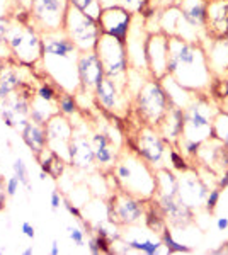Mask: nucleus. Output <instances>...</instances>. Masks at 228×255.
Masks as SVG:
<instances>
[{"instance_id":"obj_1","label":"nucleus","mask_w":228,"mask_h":255,"mask_svg":"<svg viewBox=\"0 0 228 255\" xmlns=\"http://www.w3.org/2000/svg\"><path fill=\"white\" fill-rule=\"evenodd\" d=\"M43 56L38 67H43L44 79L51 80L61 92L75 94L80 89L77 72L78 49L65 31L41 32Z\"/></svg>"},{"instance_id":"obj_2","label":"nucleus","mask_w":228,"mask_h":255,"mask_svg":"<svg viewBox=\"0 0 228 255\" xmlns=\"http://www.w3.org/2000/svg\"><path fill=\"white\" fill-rule=\"evenodd\" d=\"M111 174L114 177L118 191L128 192L145 203H150L155 196V168H152L143 158H140L133 150L119 155Z\"/></svg>"},{"instance_id":"obj_3","label":"nucleus","mask_w":228,"mask_h":255,"mask_svg":"<svg viewBox=\"0 0 228 255\" xmlns=\"http://www.w3.org/2000/svg\"><path fill=\"white\" fill-rule=\"evenodd\" d=\"M167 75L177 77L182 87H196L198 79L206 77V67L201 53L181 38L169 39Z\"/></svg>"},{"instance_id":"obj_4","label":"nucleus","mask_w":228,"mask_h":255,"mask_svg":"<svg viewBox=\"0 0 228 255\" xmlns=\"http://www.w3.org/2000/svg\"><path fill=\"white\" fill-rule=\"evenodd\" d=\"M5 43L10 58L17 63L34 68L41 61L43 56L41 32L29 20L12 19L5 34Z\"/></svg>"},{"instance_id":"obj_5","label":"nucleus","mask_w":228,"mask_h":255,"mask_svg":"<svg viewBox=\"0 0 228 255\" xmlns=\"http://www.w3.org/2000/svg\"><path fill=\"white\" fill-rule=\"evenodd\" d=\"M136 113L147 126H157L171 108V102L165 94L160 80L148 79L143 82L135 97Z\"/></svg>"},{"instance_id":"obj_6","label":"nucleus","mask_w":228,"mask_h":255,"mask_svg":"<svg viewBox=\"0 0 228 255\" xmlns=\"http://www.w3.org/2000/svg\"><path fill=\"white\" fill-rule=\"evenodd\" d=\"M95 53L102 61L107 79L128 87V67H130V61H128L126 44L107 34H101L97 46H95Z\"/></svg>"},{"instance_id":"obj_7","label":"nucleus","mask_w":228,"mask_h":255,"mask_svg":"<svg viewBox=\"0 0 228 255\" xmlns=\"http://www.w3.org/2000/svg\"><path fill=\"white\" fill-rule=\"evenodd\" d=\"M63 31L73 41L78 51H92V49H95L99 38L102 34L97 19L89 17V15L75 9L73 5L68 7Z\"/></svg>"},{"instance_id":"obj_8","label":"nucleus","mask_w":228,"mask_h":255,"mask_svg":"<svg viewBox=\"0 0 228 255\" xmlns=\"http://www.w3.org/2000/svg\"><path fill=\"white\" fill-rule=\"evenodd\" d=\"M36 85L38 84L34 82H27L10 96L0 99V118L5 126L22 131V128L29 123V111L31 101L36 96Z\"/></svg>"},{"instance_id":"obj_9","label":"nucleus","mask_w":228,"mask_h":255,"mask_svg":"<svg viewBox=\"0 0 228 255\" xmlns=\"http://www.w3.org/2000/svg\"><path fill=\"white\" fill-rule=\"evenodd\" d=\"M70 7V0H32L29 22L39 32L61 31Z\"/></svg>"},{"instance_id":"obj_10","label":"nucleus","mask_w":228,"mask_h":255,"mask_svg":"<svg viewBox=\"0 0 228 255\" xmlns=\"http://www.w3.org/2000/svg\"><path fill=\"white\" fill-rule=\"evenodd\" d=\"M131 148L140 158H143L155 170L167 167L165 157H167L169 150H171V145L160 136L159 131L153 129V126L140 128Z\"/></svg>"},{"instance_id":"obj_11","label":"nucleus","mask_w":228,"mask_h":255,"mask_svg":"<svg viewBox=\"0 0 228 255\" xmlns=\"http://www.w3.org/2000/svg\"><path fill=\"white\" fill-rule=\"evenodd\" d=\"M145 201L118 189L107 201V220L119 226L140 225L145 220Z\"/></svg>"},{"instance_id":"obj_12","label":"nucleus","mask_w":228,"mask_h":255,"mask_svg":"<svg viewBox=\"0 0 228 255\" xmlns=\"http://www.w3.org/2000/svg\"><path fill=\"white\" fill-rule=\"evenodd\" d=\"M213 131V121H211L210 106L205 102H193L189 108L184 109V139L203 143L206 138L211 136Z\"/></svg>"},{"instance_id":"obj_13","label":"nucleus","mask_w":228,"mask_h":255,"mask_svg":"<svg viewBox=\"0 0 228 255\" xmlns=\"http://www.w3.org/2000/svg\"><path fill=\"white\" fill-rule=\"evenodd\" d=\"M97 22L102 34H107L126 44L131 24H133V14L128 12L126 9H123L121 5L104 7L101 15H99Z\"/></svg>"},{"instance_id":"obj_14","label":"nucleus","mask_w":228,"mask_h":255,"mask_svg":"<svg viewBox=\"0 0 228 255\" xmlns=\"http://www.w3.org/2000/svg\"><path fill=\"white\" fill-rule=\"evenodd\" d=\"M44 128H46L48 148L68 163V146L73 136V123L67 116L58 113L44 125Z\"/></svg>"},{"instance_id":"obj_15","label":"nucleus","mask_w":228,"mask_h":255,"mask_svg":"<svg viewBox=\"0 0 228 255\" xmlns=\"http://www.w3.org/2000/svg\"><path fill=\"white\" fill-rule=\"evenodd\" d=\"M145 56H147V68L150 70L152 79H164L167 75L169 60V38L164 32H153L147 36Z\"/></svg>"},{"instance_id":"obj_16","label":"nucleus","mask_w":228,"mask_h":255,"mask_svg":"<svg viewBox=\"0 0 228 255\" xmlns=\"http://www.w3.org/2000/svg\"><path fill=\"white\" fill-rule=\"evenodd\" d=\"M128 90H130L128 87L119 85L118 82L104 77L101 84L95 87L94 97H95V102L99 104V108H102L109 114L119 116V114H123V111L126 109Z\"/></svg>"},{"instance_id":"obj_17","label":"nucleus","mask_w":228,"mask_h":255,"mask_svg":"<svg viewBox=\"0 0 228 255\" xmlns=\"http://www.w3.org/2000/svg\"><path fill=\"white\" fill-rule=\"evenodd\" d=\"M68 165L82 172H92L97 168L90 136L85 131H78L75 126L68 146Z\"/></svg>"},{"instance_id":"obj_18","label":"nucleus","mask_w":228,"mask_h":255,"mask_svg":"<svg viewBox=\"0 0 228 255\" xmlns=\"http://www.w3.org/2000/svg\"><path fill=\"white\" fill-rule=\"evenodd\" d=\"M34 80V68L20 65L12 58H5L0 63V99L10 96L24 84Z\"/></svg>"},{"instance_id":"obj_19","label":"nucleus","mask_w":228,"mask_h":255,"mask_svg":"<svg viewBox=\"0 0 228 255\" xmlns=\"http://www.w3.org/2000/svg\"><path fill=\"white\" fill-rule=\"evenodd\" d=\"M77 72H78V82H80V89L85 92H92L95 87L102 82L106 77L102 61L99 55L92 51H80L77 60Z\"/></svg>"},{"instance_id":"obj_20","label":"nucleus","mask_w":228,"mask_h":255,"mask_svg":"<svg viewBox=\"0 0 228 255\" xmlns=\"http://www.w3.org/2000/svg\"><path fill=\"white\" fill-rule=\"evenodd\" d=\"M177 180H179V197L182 203L188 204L191 209L200 208L210 192L208 184L201 177H198L196 172L191 168L182 172L181 177H177Z\"/></svg>"},{"instance_id":"obj_21","label":"nucleus","mask_w":228,"mask_h":255,"mask_svg":"<svg viewBox=\"0 0 228 255\" xmlns=\"http://www.w3.org/2000/svg\"><path fill=\"white\" fill-rule=\"evenodd\" d=\"M90 141L94 146L95 153V163H97L99 170H113L116 160L121 153H119L118 146L114 143V136L109 131H95L90 134Z\"/></svg>"},{"instance_id":"obj_22","label":"nucleus","mask_w":228,"mask_h":255,"mask_svg":"<svg viewBox=\"0 0 228 255\" xmlns=\"http://www.w3.org/2000/svg\"><path fill=\"white\" fill-rule=\"evenodd\" d=\"M153 203L174 226H186L193 221V209L182 203L179 196H155Z\"/></svg>"},{"instance_id":"obj_23","label":"nucleus","mask_w":228,"mask_h":255,"mask_svg":"<svg viewBox=\"0 0 228 255\" xmlns=\"http://www.w3.org/2000/svg\"><path fill=\"white\" fill-rule=\"evenodd\" d=\"M157 128H159L160 136L169 145H176L182 136V131H184V109L171 108L162 118V121L157 125Z\"/></svg>"},{"instance_id":"obj_24","label":"nucleus","mask_w":228,"mask_h":255,"mask_svg":"<svg viewBox=\"0 0 228 255\" xmlns=\"http://www.w3.org/2000/svg\"><path fill=\"white\" fill-rule=\"evenodd\" d=\"M34 160L38 162L41 170H44L48 174V177H51V179H55V180L61 179V177L65 175V168L68 165L63 158L58 157L55 151L49 150L48 146H44L38 155H34Z\"/></svg>"},{"instance_id":"obj_25","label":"nucleus","mask_w":228,"mask_h":255,"mask_svg":"<svg viewBox=\"0 0 228 255\" xmlns=\"http://www.w3.org/2000/svg\"><path fill=\"white\" fill-rule=\"evenodd\" d=\"M22 141L26 143V146L31 150L32 155H38L46 145V128L43 125H38L34 121H29L26 126L20 131Z\"/></svg>"},{"instance_id":"obj_26","label":"nucleus","mask_w":228,"mask_h":255,"mask_svg":"<svg viewBox=\"0 0 228 255\" xmlns=\"http://www.w3.org/2000/svg\"><path fill=\"white\" fill-rule=\"evenodd\" d=\"M206 19L213 26V29L220 31V34L228 32V0H217L206 5Z\"/></svg>"},{"instance_id":"obj_27","label":"nucleus","mask_w":228,"mask_h":255,"mask_svg":"<svg viewBox=\"0 0 228 255\" xmlns=\"http://www.w3.org/2000/svg\"><path fill=\"white\" fill-rule=\"evenodd\" d=\"M148 232H150V228H148ZM147 232V233H148ZM147 233H145V237H128V235H123L121 237V240L126 244L128 247H130L133 252H143V254H147V255H155V254H159L160 252V249L164 247V244H162V240H160V235L157 233V235H153V237H148Z\"/></svg>"},{"instance_id":"obj_28","label":"nucleus","mask_w":228,"mask_h":255,"mask_svg":"<svg viewBox=\"0 0 228 255\" xmlns=\"http://www.w3.org/2000/svg\"><path fill=\"white\" fill-rule=\"evenodd\" d=\"M58 102H46L43 99L36 97L31 101V111H29V121H34L38 125H46L55 114H58Z\"/></svg>"},{"instance_id":"obj_29","label":"nucleus","mask_w":228,"mask_h":255,"mask_svg":"<svg viewBox=\"0 0 228 255\" xmlns=\"http://www.w3.org/2000/svg\"><path fill=\"white\" fill-rule=\"evenodd\" d=\"M182 17H184L193 27L203 26L206 20V5L201 0H184L179 7Z\"/></svg>"},{"instance_id":"obj_30","label":"nucleus","mask_w":228,"mask_h":255,"mask_svg":"<svg viewBox=\"0 0 228 255\" xmlns=\"http://www.w3.org/2000/svg\"><path fill=\"white\" fill-rule=\"evenodd\" d=\"M70 5H73L75 9L84 12V14H87L92 19H99L102 9H104L99 0H70Z\"/></svg>"},{"instance_id":"obj_31","label":"nucleus","mask_w":228,"mask_h":255,"mask_svg":"<svg viewBox=\"0 0 228 255\" xmlns=\"http://www.w3.org/2000/svg\"><path fill=\"white\" fill-rule=\"evenodd\" d=\"M211 136L228 146V113H220L217 119L213 121V131H211Z\"/></svg>"},{"instance_id":"obj_32","label":"nucleus","mask_w":228,"mask_h":255,"mask_svg":"<svg viewBox=\"0 0 228 255\" xmlns=\"http://www.w3.org/2000/svg\"><path fill=\"white\" fill-rule=\"evenodd\" d=\"M58 111L60 114L63 116H75L78 114V102H77V97L73 94H61L60 99H58Z\"/></svg>"},{"instance_id":"obj_33","label":"nucleus","mask_w":228,"mask_h":255,"mask_svg":"<svg viewBox=\"0 0 228 255\" xmlns=\"http://www.w3.org/2000/svg\"><path fill=\"white\" fill-rule=\"evenodd\" d=\"M160 240H162V244H164L165 250H167V254H186V252H191L189 247L181 245L179 242L174 240V237H172V233L169 232V228H165L164 232L160 233Z\"/></svg>"},{"instance_id":"obj_34","label":"nucleus","mask_w":228,"mask_h":255,"mask_svg":"<svg viewBox=\"0 0 228 255\" xmlns=\"http://www.w3.org/2000/svg\"><path fill=\"white\" fill-rule=\"evenodd\" d=\"M152 3V0H119L118 5H121L123 9H126L128 12H131L133 15H145L147 7Z\"/></svg>"},{"instance_id":"obj_35","label":"nucleus","mask_w":228,"mask_h":255,"mask_svg":"<svg viewBox=\"0 0 228 255\" xmlns=\"http://www.w3.org/2000/svg\"><path fill=\"white\" fill-rule=\"evenodd\" d=\"M14 12H12V19L17 20H29V9L32 5V0H10Z\"/></svg>"},{"instance_id":"obj_36","label":"nucleus","mask_w":228,"mask_h":255,"mask_svg":"<svg viewBox=\"0 0 228 255\" xmlns=\"http://www.w3.org/2000/svg\"><path fill=\"white\" fill-rule=\"evenodd\" d=\"M12 168H14V175H17V179L20 180V184H22L24 187L27 189V191H31V180H29V170L26 167V163H24L22 158H15L14 163H12Z\"/></svg>"},{"instance_id":"obj_37","label":"nucleus","mask_w":228,"mask_h":255,"mask_svg":"<svg viewBox=\"0 0 228 255\" xmlns=\"http://www.w3.org/2000/svg\"><path fill=\"white\" fill-rule=\"evenodd\" d=\"M169 160H171L172 168H174V170H177V172H184V170H188V168H191L188 165V162H186V158L182 157V153L176 151L174 148L169 150Z\"/></svg>"},{"instance_id":"obj_38","label":"nucleus","mask_w":228,"mask_h":255,"mask_svg":"<svg viewBox=\"0 0 228 255\" xmlns=\"http://www.w3.org/2000/svg\"><path fill=\"white\" fill-rule=\"evenodd\" d=\"M67 232L70 240L73 242V245L77 247H84L85 245V228H80V226L73 225V226H67Z\"/></svg>"},{"instance_id":"obj_39","label":"nucleus","mask_w":228,"mask_h":255,"mask_svg":"<svg viewBox=\"0 0 228 255\" xmlns=\"http://www.w3.org/2000/svg\"><path fill=\"white\" fill-rule=\"evenodd\" d=\"M220 197H222V189L217 187V189H211V191L208 192V196H206V209H208L210 213H213L215 209H217L218 203H220Z\"/></svg>"},{"instance_id":"obj_40","label":"nucleus","mask_w":228,"mask_h":255,"mask_svg":"<svg viewBox=\"0 0 228 255\" xmlns=\"http://www.w3.org/2000/svg\"><path fill=\"white\" fill-rule=\"evenodd\" d=\"M20 180L17 179V175H10L9 179L5 180V192H7V196L12 197V196H15L17 194V191L20 189Z\"/></svg>"},{"instance_id":"obj_41","label":"nucleus","mask_w":228,"mask_h":255,"mask_svg":"<svg viewBox=\"0 0 228 255\" xmlns=\"http://www.w3.org/2000/svg\"><path fill=\"white\" fill-rule=\"evenodd\" d=\"M203 143L200 141H193V139H184V151L189 155V157H196L201 150Z\"/></svg>"},{"instance_id":"obj_42","label":"nucleus","mask_w":228,"mask_h":255,"mask_svg":"<svg viewBox=\"0 0 228 255\" xmlns=\"http://www.w3.org/2000/svg\"><path fill=\"white\" fill-rule=\"evenodd\" d=\"M49 204H51L53 211H58L61 206H63V196L58 189H53L51 194H49Z\"/></svg>"},{"instance_id":"obj_43","label":"nucleus","mask_w":228,"mask_h":255,"mask_svg":"<svg viewBox=\"0 0 228 255\" xmlns=\"http://www.w3.org/2000/svg\"><path fill=\"white\" fill-rule=\"evenodd\" d=\"M20 232H22V235L24 237H27V238H34L36 237V230H34V226H32L29 221H22L20 223Z\"/></svg>"},{"instance_id":"obj_44","label":"nucleus","mask_w":228,"mask_h":255,"mask_svg":"<svg viewBox=\"0 0 228 255\" xmlns=\"http://www.w3.org/2000/svg\"><path fill=\"white\" fill-rule=\"evenodd\" d=\"M5 58H10L9 49H7V43L5 41H0V63H2V60H5Z\"/></svg>"},{"instance_id":"obj_45","label":"nucleus","mask_w":228,"mask_h":255,"mask_svg":"<svg viewBox=\"0 0 228 255\" xmlns=\"http://www.w3.org/2000/svg\"><path fill=\"white\" fill-rule=\"evenodd\" d=\"M218 187H220V189L228 187V170H223V174L220 175V179H218Z\"/></svg>"},{"instance_id":"obj_46","label":"nucleus","mask_w":228,"mask_h":255,"mask_svg":"<svg viewBox=\"0 0 228 255\" xmlns=\"http://www.w3.org/2000/svg\"><path fill=\"white\" fill-rule=\"evenodd\" d=\"M217 228L220 230V232H225V230H228V218H218Z\"/></svg>"},{"instance_id":"obj_47","label":"nucleus","mask_w":228,"mask_h":255,"mask_svg":"<svg viewBox=\"0 0 228 255\" xmlns=\"http://www.w3.org/2000/svg\"><path fill=\"white\" fill-rule=\"evenodd\" d=\"M60 252H61V250H60V244H58L56 240H53L51 247H49V254H51V255H60Z\"/></svg>"},{"instance_id":"obj_48","label":"nucleus","mask_w":228,"mask_h":255,"mask_svg":"<svg viewBox=\"0 0 228 255\" xmlns=\"http://www.w3.org/2000/svg\"><path fill=\"white\" fill-rule=\"evenodd\" d=\"M102 3V7H113V5H118L119 0H99Z\"/></svg>"},{"instance_id":"obj_49","label":"nucleus","mask_w":228,"mask_h":255,"mask_svg":"<svg viewBox=\"0 0 228 255\" xmlns=\"http://www.w3.org/2000/svg\"><path fill=\"white\" fill-rule=\"evenodd\" d=\"M0 196H7V192H5V179H3L2 175H0Z\"/></svg>"},{"instance_id":"obj_50","label":"nucleus","mask_w":228,"mask_h":255,"mask_svg":"<svg viewBox=\"0 0 228 255\" xmlns=\"http://www.w3.org/2000/svg\"><path fill=\"white\" fill-rule=\"evenodd\" d=\"M7 197L9 196H0V213L5 209V203H7Z\"/></svg>"},{"instance_id":"obj_51","label":"nucleus","mask_w":228,"mask_h":255,"mask_svg":"<svg viewBox=\"0 0 228 255\" xmlns=\"http://www.w3.org/2000/svg\"><path fill=\"white\" fill-rule=\"evenodd\" d=\"M22 254L24 255H32V254H34V249H32V247H27V249L22 250Z\"/></svg>"},{"instance_id":"obj_52","label":"nucleus","mask_w":228,"mask_h":255,"mask_svg":"<svg viewBox=\"0 0 228 255\" xmlns=\"http://www.w3.org/2000/svg\"><path fill=\"white\" fill-rule=\"evenodd\" d=\"M46 179H48V174H46L44 170H41V172H39V180H43V182H44Z\"/></svg>"}]
</instances>
